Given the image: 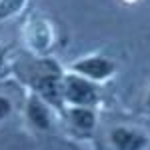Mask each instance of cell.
I'll use <instances>...</instances> for the list:
<instances>
[{
    "instance_id": "obj_1",
    "label": "cell",
    "mask_w": 150,
    "mask_h": 150,
    "mask_svg": "<svg viewBox=\"0 0 150 150\" xmlns=\"http://www.w3.org/2000/svg\"><path fill=\"white\" fill-rule=\"evenodd\" d=\"M62 96L74 106H92L98 100V90L92 80L80 74H70L62 80Z\"/></svg>"
},
{
    "instance_id": "obj_2",
    "label": "cell",
    "mask_w": 150,
    "mask_h": 150,
    "mask_svg": "<svg viewBox=\"0 0 150 150\" xmlns=\"http://www.w3.org/2000/svg\"><path fill=\"white\" fill-rule=\"evenodd\" d=\"M72 70L88 80H106L114 74L116 64L106 56H84L72 64Z\"/></svg>"
},
{
    "instance_id": "obj_3",
    "label": "cell",
    "mask_w": 150,
    "mask_h": 150,
    "mask_svg": "<svg viewBox=\"0 0 150 150\" xmlns=\"http://www.w3.org/2000/svg\"><path fill=\"white\" fill-rule=\"evenodd\" d=\"M26 42L34 52H48L52 48V44H54L52 24L42 20V18L32 20L28 24V30H26Z\"/></svg>"
},
{
    "instance_id": "obj_4",
    "label": "cell",
    "mask_w": 150,
    "mask_h": 150,
    "mask_svg": "<svg viewBox=\"0 0 150 150\" xmlns=\"http://www.w3.org/2000/svg\"><path fill=\"white\" fill-rule=\"evenodd\" d=\"M110 142L116 150H144L148 144V138L144 132L132 130L126 126L112 128L110 132Z\"/></svg>"
},
{
    "instance_id": "obj_5",
    "label": "cell",
    "mask_w": 150,
    "mask_h": 150,
    "mask_svg": "<svg viewBox=\"0 0 150 150\" xmlns=\"http://www.w3.org/2000/svg\"><path fill=\"white\" fill-rule=\"evenodd\" d=\"M34 88L46 98L48 102L60 104V96H62V84L54 72H44L38 78H34Z\"/></svg>"
},
{
    "instance_id": "obj_6",
    "label": "cell",
    "mask_w": 150,
    "mask_h": 150,
    "mask_svg": "<svg viewBox=\"0 0 150 150\" xmlns=\"http://www.w3.org/2000/svg\"><path fill=\"white\" fill-rule=\"evenodd\" d=\"M26 114H28V120L34 124L36 128L40 130H46L50 126V112L44 104L40 102L36 96H32L28 100V108H26Z\"/></svg>"
},
{
    "instance_id": "obj_7",
    "label": "cell",
    "mask_w": 150,
    "mask_h": 150,
    "mask_svg": "<svg viewBox=\"0 0 150 150\" xmlns=\"http://www.w3.org/2000/svg\"><path fill=\"white\" fill-rule=\"evenodd\" d=\"M70 120H72V124L82 130V132H90L96 124V114H94L92 108H88V106H76V108H72L70 110Z\"/></svg>"
},
{
    "instance_id": "obj_8",
    "label": "cell",
    "mask_w": 150,
    "mask_h": 150,
    "mask_svg": "<svg viewBox=\"0 0 150 150\" xmlns=\"http://www.w3.org/2000/svg\"><path fill=\"white\" fill-rule=\"evenodd\" d=\"M26 6V0H0V20L16 16Z\"/></svg>"
},
{
    "instance_id": "obj_9",
    "label": "cell",
    "mask_w": 150,
    "mask_h": 150,
    "mask_svg": "<svg viewBox=\"0 0 150 150\" xmlns=\"http://www.w3.org/2000/svg\"><path fill=\"white\" fill-rule=\"evenodd\" d=\"M12 112V104L6 96H0V120H4Z\"/></svg>"
},
{
    "instance_id": "obj_10",
    "label": "cell",
    "mask_w": 150,
    "mask_h": 150,
    "mask_svg": "<svg viewBox=\"0 0 150 150\" xmlns=\"http://www.w3.org/2000/svg\"><path fill=\"white\" fill-rule=\"evenodd\" d=\"M2 64H4V52H2V48H0V68H2Z\"/></svg>"
}]
</instances>
